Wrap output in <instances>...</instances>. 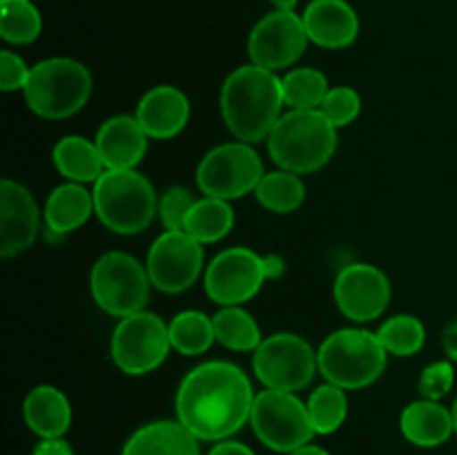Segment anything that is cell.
Returning a JSON list of instances; mask_svg holds the SVG:
<instances>
[{
    "label": "cell",
    "instance_id": "26",
    "mask_svg": "<svg viewBox=\"0 0 457 455\" xmlns=\"http://www.w3.org/2000/svg\"><path fill=\"white\" fill-rule=\"evenodd\" d=\"M214 337L221 346L230 348L237 352L257 351L262 346V330L254 317L241 306H223L217 315L212 317Z\"/></svg>",
    "mask_w": 457,
    "mask_h": 455
},
{
    "label": "cell",
    "instance_id": "1",
    "mask_svg": "<svg viewBox=\"0 0 457 455\" xmlns=\"http://www.w3.org/2000/svg\"><path fill=\"white\" fill-rule=\"evenodd\" d=\"M254 391L248 375L230 361H205L183 377L177 391V419L205 442L230 440L250 422Z\"/></svg>",
    "mask_w": 457,
    "mask_h": 455
},
{
    "label": "cell",
    "instance_id": "5",
    "mask_svg": "<svg viewBox=\"0 0 457 455\" xmlns=\"http://www.w3.org/2000/svg\"><path fill=\"white\" fill-rule=\"evenodd\" d=\"M388 352L384 351L378 333L364 328H339L321 342L317 351V366L326 382L357 391L378 382L386 368Z\"/></svg>",
    "mask_w": 457,
    "mask_h": 455
},
{
    "label": "cell",
    "instance_id": "33",
    "mask_svg": "<svg viewBox=\"0 0 457 455\" xmlns=\"http://www.w3.org/2000/svg\"><path fill=\"white\" fill-rule=\"evenodd\" d=\"M324 112L326 119L335 125L337 129L348 128L353 120H357L361 112V96L348 85H339L328 92V96L324 98L320 107Z\"/></svg>",
    "mask_w": 457,
    "mask_h": 455
},
{
    "label": "cell",
    "instance_id": "9",
    "mask_svg": "<svg viewBox=\"0 0 457 455\" xmlns=\"http://www.w3.org/2000/svg\"><path fill=\"white\" fill-rule=\"evenodd\" d=\"M263 161L250 143L235 141L212 147L196 168V186L205 196L232 201L257 190Z\"/></svg>",
    "mask_w": 457,
    "mask_h": 455
},
{
    "label": "cell",
    "instance_id": "38",
    "mask_svg": "<svg viewBox=\"0 0 457 455\" xmlns=\"http://www.w3.org/2000/svg\"><path fill=\"white\" fill-rule=\"evenodd\" d=\"M208 455H257L250 446H245L244 442H235V440H223L217 442V444L210 449Z\"/></svg>",
    "mask_w": 457,
    "mask_h": 455
},
{
    "label": "cell",
    "instance_id": "19",
    "mask_svg": "<svg viewBox=\"0 0 457 455\" xmlns=\"http://www.w3.org/2000/svg\"><path fill=\"white\" fill-rule=\"evenodd\" d=\"M150 136L137 116H112L96 134V147L103 156L105 170H137L145 159Z\"/></svg>",
    "mask_w": 457,
    "mask_h": 455
},
{
    "label": "cell",
    "instance_id": "10",
    "mask_svg": "<svg viewBox=\"0 0 457 455\" xmlns=\"http://www.w3.org/2000/svg\"><path fill=\"white\" fill-rule=\"evenodd\" d=\"M253 368L266 388L297 393L312 382L320 366L306 339L295 333H275L254 351Z\"/></svg>",
    "mask_w": 457,
    "mask_h": 455
},
{
    "label": "cell",
    "instance_id": "3",
    "mask_svg": "<svg viewBox=\"0 0 457 455\" xmlns=\"http://www.w3.org/2000/svg\"><path fill=\"white\" fill-rule=\"evenodd\" d=\"M337 150V128L321 110H290L281 114L268 136V152L279 170L312 174Z\"/></svg>",
    "mask_w": 457,
    "mask_h": 455
},
{
    "label": "cell",
    "instance_id": "24",
    "mask_svg": "<svg viewBox=\"0 0 457 455\" xmlns=\"http://www.w3.org/2000/svg\"><path fill=\"white\" fill-rule=\"evenodd\" d=\"M54 165L71 183H96L105 172V163L96 143L85 136H65L54 145Z\"/></svg>",
    "mask_w": 457,
    "mask_h": 455
},
{
    "label": "cell",
    "instance_id": "30",
    "mask_svg": "<svg viewBox=\"0 0 457 455\" xmlns=\"http://www.w3.org/2000/svg\"><path fill=\"white\" fill-rule=\"evenodd\" d=\"M284 103L290 110H320L328 96V79L312 67H297L281 79Z\"/></svg>",
    "mask_w": 457,
    "mask_h": 455
},
{
    "label": "cell",
    "instance_id": "14",
    "mask_svg": "<svg viewBox=\"0 0 457 455\" xmlns=\"http://www.w3.org/2000/svg\"><path fill=\"white\" fill-rule=\"evenodd\" d=\"M306 45L308 34L303 18L295 12L275 9L266 13L250 31L248 56L254 65L277 74L295 65L306 52Z\"/></svg>",
    "mask_w": 457,
    "mask_h": 455
},
{
    "label": "cell",
    "instance_id": "21",
    "mask_svg": "<svg viewBox=\"0 0 457 455\" xmlns=\"http://www.w3.org/2000/svg\"><path fill=\"white\" fill-rule=\"evenodd\" d=\"M22 415L31 433L40 440L62 437L71 426V404L62 391L56 386H36L29 391L22 404Z\"/></svg>",
    "mask_w": 457,
    "mask_h": 455
},
{
    "label": "cell",
    "instance_id": "15",
    "mask_svg": "<svg viewBox=\"0 0 457 455\" xmlns=\"http://www.w3.org/2000/svg\"><path fill=\"white\" fill-rule=\"evenodd\" d=\"M333 297L344 317L366 324L384 315L391 302V281L370 263H348L335 277Z\"/></svg>",
    "mask_w": 457,
    "mask_h": 455
},
{
    "label": "cell",
    "instance_id": "36",
    "mask_svg": "<svg viewBox=\"0 0 457 455\" xmlns=\"http://www.w3.org/2000/svg\"><path fill=\"white\" fill-rule=\"evenodd\" d=\"M29 74L31 67H27V62L18 54L3 49V54H0V87H3V92L25 89Z\"/></svg>",
    "mask_w": 457,
    "mask_h": 455
},
{
    "label": "cell",
    "instance_id": "2",
    "mask_svg": "<svg viewBox=\"0 0 457 455\" xmlns=\"http://www.w3.org/2000/svg\"><path fill=\"white\" fill-rule=\"evenodd\" d=\"M284 105L279 76L254 62L237 67L221 87V116L226 128L250 145L270 136Z\"/></svg>",
    "mask_w": 457,
    "mask_h": 455
},
{
    "label": "cell",
    "instance_id": "4",
    "mask_svg": "<svg viewBox=\"0 0 457 455\" xmlns=\"http://www.w3.org/2000/svg\"><path fill=\"white\" fill-rule=\"evenodd\" d=\"M92 194L94 212L116 235H138L159 212L154 186L137 170H105Z\"/></svg>",
    "mask_w": 457,
    "mask_h": 455
},
{
    "label": "cell",
    "instance_id": "17",
    "mask_svg": "<svg viewBox=\"0 0 457 455\" xmlns=\"http://www.w3.org/2000/svg\"><path fill=\"white\" fill-rule=\"evenodd\" d=\"M302 18L308 40L324 49H344L360 36V16L346 0H311Z\"/></svg>",
    "mask_w": 457,
    "mask_h": 455
},
{
    "label": "cell",
    "instance_id": "28",
    "mask_svg": "<svg viewBox=\"0 0 457 455\" xmlns=\"http://www.w3.org/2000/svg\"><path fill=\"white\" fill-rule=\"evenodd\" d=\"M170 342L174 351L186 357L204 355L210 351L217 337H214L212 317L201 310H183L168 324Z\"/></svg>",
    "mask_w": 457,
    "mask_h": 455
},
{
    "label": "cell",
    "instance_id": "34",
    "mask_svg": "<svg viewBox=\"0 0 457 455\" xmlns=\"http://www.w3.org/2000/svg\"><path fill=\"white\" fill-rule=\"evenodd\" d=\"M195 203L196 199L190 194L187 187H168V190L163 192V196L159 199V217L161 223L165 226V230H186L187 214H190Z\"/></svg>",
    "mask_w": 457,
    "mask_h": 455
},
{
    "label": "cell",
    "instance_id": "22",
    "mask_svg": "<svg viewBox=\"0 0 457 455\" xmlns=\"http://www.w3.org/2000/svg\"><path fill=\"white\" fill-rule=\"evenodd\" d=\"M400 428L402 435L411 444L422 446V449H436L455 433L451 409L442 406L440 401L424 400V397L402 410Z\"/></svg>",
    "mask_w": 457,
    "mask_h": 455
},
{
    "label": "cell",
    "instance_id": "13",
    "mask_svg": "<svg viewBox=\"0 0 457 455\" xmlns=\"http://www.w3.org/2000/svg\"><path fill=\"white\" fill-rule=\"evenodd\" d=\"M147 275L161 293L179 294L192 288L204 270V244L186 230H165L147 252Z\"/></svg>",
    "mask_w": 457,
    "mask_h": 455
},
{
    "label": "cell",
    "instance_id": "12",
    "mask_svg": "<svg viewBox=\"0 0 457 455\" xmlns=\"http://www.w3.org/2000/svg\"><path fill=\"white\" fill-rule=\"evenodd\" d=\"M266 279V257L250 248H228L210 261L205 293L219 306H241L262 290Z\"/></svg>",
    "mask_w": 457,
    "mask_h": 455
},
{
    "label": "cell",
    "instance_id": "23",
    "mask_svg": "<svg viewBox=\"0 0 457 455\" xmlns=\"http://www.w3.org/2000/svg\"><path fill=\"white\" fill-rule=\"evenodd\" d=\"M94 212V194L83 183H62L45 203V221L54 235H67L83 226Z\"/></svg>",
    "mask_w": 457,
    "mask_h": 455
},
{
    "label": "cell",
    "instance_id": "8",
    "mask_svg": "<svg viewBox=\"0 0 457 455\" xmlns=\"http://www.w3.org/2000/svg\"><path fill=\"white\" fill-rule=\"evenodd\" d=\"M254 435L277 453H293L317 435L308 406L295 393L266 388L254 397L250 415Z\"/></svg>",
    "mask_w": 457,
    "mask_h": 455
},
{
    "label": "cell",
    "instance_id": "32",
    "mask_svg": "<svg viewBox=\"0 0 457 455\" xmlns=\"http://www.w3.org/2000/svg\"><path fill=\"white\" fill-rule=\"evenodd\" d=\"M378 337L388 355L411 357L422 351L424 342H427V330L418 317L395 315L379 326Z\"/></svg>",
    "mask_w": 457,
    "mask_h": 455
},
{
    "label": "cell",
    "instance_id": "39",
    "mask_svg": "<svg viewBox=\"0 0 457 455\" xmlns=\"http://www.w3.org/2000/svg\"><path fill=\"white\" fill-rule=\"evenodd\" d=\"M442 348L451 361H457V319L442 330Z\"/></svg>",
    "mask_w": 457,
    "mask_h": 455
},
{
    "label": "cell",
    "instance_id": "27",
    "mask_svg": "<svg viewBox=\"0 0 457 455\" xmlns=\"http://www.w3.org/2000/svg\"><path fill=\"white\" fill-rule=\"evenodd\" d=\"M254 194H257L259 203L270 212L290 214L302 208V203L306 201V186L299 174L288 172V170H275V172L263 174Z\"/></svg>",
    "mask_w": 457,
    "mask_h": 455
},
{
    "label": "cell",
    "instance_id": "37",
    "mask_svg": "<svg viewBox=\"0 0 457 455\" xmlns=\"http://www.w3.org/2000/svg\"><path fill=\"white\" fill-rule=\"evenodd\" d=\"M31 455H76V453L74 449H71L70 442L62 440V437H52V440H40Z\"/></svg>",
    "mask_w": 457,
    "mask_h": 455
},
{
    "label": "cell",
    "instance_id": "25",
    "mask_svg": "<svg viewBox=\"0 0 457 455\" xmlns=\"http://www.w3.org/2000/svg\"><path fill=\"white\" fill-rule=\"evenodd\" d=\"M235 228V210L230 201L204 196L192 205L186 221V232L199 244H217Z\"/></svg>",
    "mask_w": 457,
    "mask_h": 455
},
{
    "label": "cell",
    "instance_id": "40",
    "mask_svg": "<svg viewBox=\"0 0 457 455\" xmlns=\"http://www.w3.org/2000/svg\"><path fill=\"white\" fill-rule=\"evenodd\" d=\"M288 455H330V453L326 449H321V446L306 444V446H302V449L293 451V453H288Z\"/></svg>",
    "mask_w": 457,
    "mask_h": 455
},
{
    "label": "cell",
    "instance_id": "16",
    "mask_svg": "<svg viewBox=\"0 0 457 455\" xmlns=\"http://www.w3.org/2000/svg\"><path fill=\"white\" fill-rule=\"evenodd\" d=\"M40 230V214L34 196L22 183H0V257L9 259L31 248Z\"/></svg>",
    "mask_w": 457,
    "mask_h": 455
},
{
    "label": "cell",
    "instance_id": "20",
    "mask_svg": "<svg viewBox=\"0 0 457 455\" xmlns=\"http://www.w3.org/2000/svg\"><path fill=\"white\" fill-rule=\"evenodd\" d=\"M120 455H201L199 440L179 419H161L137 428Z\"/></svg>",
    "mask_w": 457,
    "mask_h": 455
},
{
    "label": "cell",
    "instance_id": "6",
    "mask_svg": "<svg viewBox=\"0 0 457 455\" xmlns=\"http://www.w3.org/2000/svg\"><path fill=\"white\" fill-rule=\"evenodd\" d=\"M22 94L29 110L40 119H70L92 96V74L74 58H47L31 67Z\"/></svg>",
    "mask_w": 457,
    "mask_h": 455
},
{
    "label": "cell",
    "instance_id": "31",
    "mask_svg": "<svg viewBox=\"0 0 457 455\" xmlns=\"http://www.w3.org/2000/svg\"><path fill=\"white\" fill-rule=\"evenodd\" d=\"M306 406L317 435H330L346 422V393H344V388L335 386V384L326 382L320 388H315L312 395L308 397Z\"/></svg>",
    "mask_w": 457,
    "mask_h": 455
},
{
    "label": "cell",
    "instance_id": "41",
    "mask_svg": "<svg viewBox=\"0 0 457 455\" xmlns=\"http://www.w3.org/2000/svg\"><path fill=\"white\" fill-rule=\"evenodd\" d=\"M275 4V9H284V12H295V7L299 4V0H270Z\"/></svg>",
    "mask_w": 457,
    "mask_h": 455
},
{
    "label": "cell",
    "instance_id": "7",
    "mask_svg": "<svg viewBox=\"0 0 457 455\" xmlns=\"http://www.w3.org/2000/svg\"><path fill=\"white\" fill-rule=\"evenodd\" d=\"M150 275L137 257L112 250L96 259L89 272V290L103 312L129 317L141 312L150 299Z\"/></svg>",
    "mask_w": 457,
    "mask_h": 455
},
{
    "label": "cell",
    "instance_id": "11",
    "mask_svg": "<svg viewBox=\"0 0 457 455\" xmlns=\"http://www.w3.org/2000/svg\"><path fill=\"white\" fill-rule=\"evenodd\" d=\"M172 342L170 328L154 312L123 317L112 335V360L125 375H147L168 357Z\"/></svg>",
    "mask_w": 457,
    "mask_h": 455
},
{
    "label": "cell",
    "instance_id": "18",
    "mask_svg": "<svg viewBox=\"0 0 457 455\" xmlns=\"http://www.w3.org/2000/svg\"><path fill=\"white\" fill-rule=\"evenodd\" d=\"M134 116L147 136L168 141L181 134L190 120V101L179 87L156 85L150 92L143 94Z\"/></svg>",
    "mask_w": 457,
    "mask_h": 455
},
{
    "label": "cell",
    "instance_id": "35",
    "mask_svg": "<svg viewBox=\"0 0 457 455\" xmlns=\"http://www.w3.org/2000/svg\"><path fill=\"white\" fill-rule=\"evenodd\" d=\"M453 384H455V368L453 364H451V360L433 361V364H428L427 368L422 370V375H420L418 388H420V395H422L424 400L440 401L442 397L449 395Z\"/></svg>",
    "mask_w": 457,
    "mask_h": 455
},
{
    "label": "cell",
    "instance_id": "42",
    "mask_svg": "<svg viewBox=\"0 0 457 455\" xmlns=\"http://www.w3.org/2000/svg\"><path fill=\"white\" fill-rule=\"evenodd\" d=\"M451 418H453V431H455V435H457V397H455L453 406H451Z\"/></svg>",
    "mask_w": 457,
    "mask_h": 455
},
{
    "label": "cell",
    "instance_id": "29",
    "mask_svg": "<svg viewBox=\"0 0 457 455\" xmlns=\"http://www.w3.org/2000/svg\"><path fill=\"white\" fill-rule=\"evenodd\" d=\"M43 31V16L31 0H0V36L9 45H29Z\"/></svg>",
    "mask_w": 457,
    "mask_h": 455
}]
</instances>
